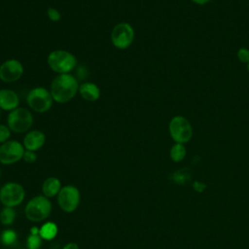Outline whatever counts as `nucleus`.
<instances>
[{
	"label": "nucleus",
	"instance_id": "nucleus-1",
	"mask_svg": "<svg viewBox=\"0 0 249 249\" xmlns=\"http://www.w3.org/2000/svg\"><path fill=\"white\" fill-rule=\"evenodd\" d=\"M79 83L77 78L70 74H57L51 83L50 91L53 101L66 103L72 100L78 92Z\"/></svg>",
	"mask_w": 249,
	"mask_h": 249
},
{
	"label": "nucleus",
	"instance_id": "nucleus-2",
	"mask_svg": "<svg viewBox=\"0 0 249 249\" xmlns=\"http://www.w3.org/2000/svg\"><path fill=\"white\" fill-rule=\"evenodd\" d=\"M76 56L65 50H54L47 57V63L51 70L57 74L70 73L77 66Z\"/></svg>",
	"mask_w": 249,
	"mask_h": 249
},
{
	"label": "nucleus",
	"instance_id": "nucleus-3",
	"mask_svg": "<svg viewBox=\"0 0 249 249\" xmlns=\"http://www.w3.org/2000/svg\"><path fill=\"white\" fill-rule=\"evenodd\" d=\"M52 212V203L49 197L45 196H37L32 197L24 208L26 218L35 223L46 220Z\"/></svg>",
	"mask_w": 249,
	"mask_h": 249
},
{
	"label": "nucleus",
	"instance_id": "nucleus-4",
	"mask_svg": "<svg viewBox=\"0 0 249 249\" xmlns=\"http://www.w3.org/2000/svg\"><path fill=\"white\" fill-rule=\"evenodd\" d=\"M168 132L175 143L186 144L192 139L194 129L190 121L186 117L177 115L172 117L169 121Z\"/></svg>",
	"mask_w": 249,
	"mask_h": 249
},
{
	"label": "nucleus",
	"instance_id": "nucleus-5",
	"mask_svg": "<svg viewBox=\"0 0 249 249\" xmlns=\"http://www.w3.org/2000/svg\"><path fill=\"white\" fill-rule=\"evenodd\" d=\"M26 102L32 111L42 114L52 108L53 99L50 89L44 87H35L28 91Z\"/></svg>",
	"mask_w": 249,
	"mask_h": 249
},
{
	"label": "nucleus",
	"instance_id": "nucleus-6",
	"mask_svg": "<svg viewBox=\"0 0 249 249\" xmlns=\"http://www.w3.org/2000/svg\"><path fill=\"white\" fill-rule=\"evenodd\" d=\"M32 124L33 115L27 108L18 107L8 114L7 125L15 133L27 132Z\"/></svg>",
	"mask_w": 249,
	"mask_h": 249
},
{
	"label": "nucleus",
	"instance_id": "nucleus-7",
	"mask_svg": "<svg viewBox=\"0 0 249 249\" xmlns=\"http://www.w3.org/2000/svg\"><path fill=\"white\" fill-rule=\"evenodd\" d=\"M135 32L132 25L128 22H120L116 24L110 35L112 45L119 50L129 48L134 41Z\"/></svg>",
	"mask_w": 249,
	"mask_h": 249
},
{
	"label": "nucleus",
	"instance_id": "nucleus-8",
	"mask_svg": "<svg viewBox=\"0 0 249 249\" xmlns=\"http://www.w3.org/2000/svg\"><path fill=\"white\" fill-rule=\"evenodd\" d=\"M25 197V191L19 183L8 182L0 189V201L5 207H15Z\"/></svg>",
	"mask_w": 249,
	"mask_h": 249
},
{
	"label": "nucleus",
	"instance_id": "nucleus-9",
	"mask_svg": "<svg viewBox=\"0 0 249 249\" xmlns=\"http://www.w3.org/2000/svg\"><path fill=\"white\" fill-rule=\"evenodd\" d=\"M80 191L73 185L62 187L57 195V203L60 209L66 213L75 211L80 204Z\"/></svg>",
	"mask_w": 249,
	"mask_h": 249
},
{
	"label": "nucleus",
	"instance_id": "nucleus-10",
	"mask_svg": "<svg viewBox=\"0 0 249 249\" xmlns=\"http://www.w3.org/2000/svg\"><path fill=\"white\" fill-rule=\"evenodd\" d=\"M25 149L18 140H8L0 145V163L14 164L22 160Z\"/></svg>",
	"mask_w": 249,
	"mask_h": 249
},
{
	"label": "nucleus",
	"instance_id": "nucleus-11",
	"mask_svg": "<svg viewBox=\"0 0 249 249\" xmlns=\"http://www.w3.org/2000/svg\"><path fill=\"white\" fill-rule=\"evenodd\" d=\"M22 63L16 58H9L0 64V80L5 83H14L23 74Z\"/></svg>",
	"mask_w": 249,
	"mask_h": 249
},
{
	"label": "nucleus",
	"instance_id": "nucleus-12",
	"mask_svg": "<svg viewBox=\"0 0 249 249\" xmlns=\"http://www.w3.org/2000/svg\"><path fill=\"white\" fill-rule=\"evenodd\" d=\"M46 142V135L43 131L38 129L29 130L23 137L22 145L25 150L29 151H38L40 150Z\"/></svg>",
	"mask_w": 249,
	"mask_h": 249
},
{
	"label": "nucleus",
	"instance_id": "nucleus-13",
	"mask_svg": "<svg viewBox=\"0 0 249 249\" xmlns=\"http://www.w3.org/2000/svg\"><path fill=\"white\" fill-rule=\"evenodd\" d=\"M19 105L18 93L10 89H0V110L11 112Z\"/></svg>",
	"mask_w": 249,
	"mask_h": 249
},
{
	"label": "nucleus",
	"instance_id": "nucleus-14",
	"mask_svg": "<svg viewBox=\"0 0 249 249\" xmlns=\"http://www.w3.org/2000/svg\"><path fill=\"white\" fill-rule=\"evenodd\" d=\"M78 92L83 99L89 102H94L100 97V89L99 87L91 82H84L79 86Z\"/></svg>",
	"mask_w": 249,
	"mask_h": 249
},
{
	"label": "nucleus",
	"instance_id": "nucleus-15",
	"mask_svg": "<svg viewBox=\"0 0 249 249\" xmlns=\"http://www.w3.org/2000/svg\"><path fill=\"white\" fill-rule=\"evenodd\" d=\"M61 183L56 177H49L47 178L42 185V192L47 197H53L58 195L61 189Z\"/></svg>",
	"mask_w": 249,
	"mask_h": 249
},
{
	"label": "nucleus",
	"instance_id": "nucleus-16",
	"mask_svg": "<svg viewBox=\"0 0 249 249\" xmlns=\"http://www.w3.org/2000/svg\"><path fill=\"white\" fill-rule=\"evenodd\" d=\"M187 156V148L185 144L174 143L169 150V157L174 162H180L184 160Z\"/></svg>",
	"mask_w": 249,
	"mask_h": 249
},
{
	"label": "nucleus",
	"instance_id": "nucleus-17",
	"mask_svg": "<svg viewBox=\"0 0 249 249\" xmlns=\"http://www.w3.org/2000/svg\"><path fill=\"white\" fill-rule=\"evenodd\" d=\"M57 231H58V229L55 223L47 222L43 224V226L40 228L39 234L45 240H52L56 236Z\"/></svg>",
	"mask_w": 249,
	"mask_h": 249
},
{
	"label": "nucleus",
	"instance_id": "nucleus-18",
	"mask_svg": "<svg viewBox=\"0 0 249 249\" xmlns=\"http://www.w3.org/2000/svg\"><path fill=\"white\" fill-rule=\"evenodd\" d=\"M17 217V213L13 207H4L0 211V223L4 226L12 225Z\"/></svg>",
	"mask_w": 249,
	"mask_h": 249
},
{
	"label": "nucleus",
	"instance_id": "nucleus-19",
	"mask_svg": "<svg viewBox=\"0 0 249 249\" xmlns=\"http://www.w3.org/2000/svg\"><path fill=\"white\" fill-rule=\"evenodd\" d=\"M190 179H191V173L186 169L176 170L170 175V180L178 185H184L188 183Z\"/></svg>",
	"mask_w": 249,
	"mask_h": 249
},
{
	"label": "nucleus",
	"instance_id": "nucleus-20",
	"mask_svg": "<svg viewBox=\"0 0 249 249\" xmlns=\"http://www.w3.org/2000/svg\"><path fill=\"white\" fill-rule=\"evenodd\" d=\"M0 240L5 246H13L18 240V234L14 230L6 229L1 232Z\"/></svg>",
	"mask_w": 249,
	"mask_h": 249
},
{
	"label": "nucleus",
	"instance_id": "nucleus-21",
	"mask_svg": "<svg viewBox=\"0 0 249 249\" xmlns=\"http://www.w3.org/2000/svg\"><path fill=\"white\" fill-rule=\"evenodd\" d=\"M28 249H39L42 245V237L40 234H29L26 240Z\"/></svg>",
	"mask_w": 249,
	"mask_h": 249
},
{
	"label": "nucleus",
	"instance_id": "nucleus-22",
	"mask_svg": "<svg viewBox=\"0 0 249 249\" xmlns=\"http://www.w3.org/2000/svg\"><path fill=\"white\" fill-rule=\"evenodd\" d=\"M236 57L240 62L247 64L249 62V49L244 47L239 48L236 53Z\"/></svg>",
	"mask_w": 249,
	"mask_h": 249
},
{
	"label": "nucleus",
	"instance_id": "nucleus-23",
	"mask_svg": "<svg viewBox=\"0 0 249 249\" xmlns=\"http://www.w3.org/2000/svg\"><path fill=\"white\" fill-rule=\"evenodd\" d=\"M47 16H48V18L53 22H57L61 18L60 12L53 7H51L47 10Z\"/></svg>",
	"mask_w": 249,
	"mask_h": 249
},
{
	"label": "nucleus",
	"instance_id": "nucleus-24",
	"mask_svg": "<svg viewBox=\"0 0 249 249\" xmlns=\"http://www.w3.org/2000/svg\"><path fill=\"white\" fill-rule=\"evenodd\" d=\"M11 129L6 124H0V144L5 143L11 136Z\"/></svg>",
	"mask_w": 249,
	"mask_h": 249
},
{
	"label": "nucleus",
	"instance_id": "nucleus-25",
	"mask_svg": "<svg viewBox=\"0 0 249 249\" xmlns=\"http://www.w3.org/2000/svg\"><path fill=\"white\" fill-rule=\"evenodd\" d=\"M22 160H23L25 162L32 163V162L36 161V160H37V155H36V153H35L34 151L25 150V151H24V153H23Z\"/></svg>",
	"mask_w": 249,
	"mask_h": 249
},
{
	"label": "nucleus",
	"instance_id": "nucleus-26",
	"mask_svg": "<svg viewBox=\"0 0 249 249\" xmlns=\"http://www.w3.org/2000/svg\"><path fill=\"white\" fill-rule=\"evenodd\" d=\"M193 186H194V190L196 191V192H198V193L203 192V191L205 190V188H206L205 184H203V183H201V182H199V181H196V182L193 184Z\"/></svg>",
	"mask_w": 249,
	"mask_h": 249
},
{
	"label": "nucleus",
	"instance_id": "nucleus-27",
	"mask_svg": "<svg viewBox=\"0 0 249 249\" xmlns=\"http://www.w3.org/2000/svg\"><path fill=\"white\" fill-rule=\"evenodd\" d=\"M62 249H79V246L75 242H69L63 246Z\"/></svg>",
	"mask_w": 249,
	"mask_h": 249
},
{
	"label": "nucleus",
	"instance_id": "nucleus-28",
	"mask_svg": "<svg viewBox=\"0 0 249 249\" xmlns=\"http://www.w3.org/2000/svg\"><path fill=\"white\" fill-rule=\"evenodd\" d=\"M191 1L196 5H205L208 2H210L211 0H191Z\"/></svg>",
	"mask_w": 249,
	"mask_h": 249
},
{
	"label": "nucleus",
	"instance_id": "nucleus-29",
	"mask_svg": "<svg viewBox=\"0 0 249 249\" xmlns=\"http://www.w3.org/2000/svg\"><path fill=\"white\" fill-rule=\"evenodd\" d=\"M39 232H40V229H38L35 226L30 229V234H39Z\"/></svg>",
	"mask_w": 249,
	"mask_h": 249
},
{
	"label": "nucleus",
	"instance_id": "nucleus-30",
	"mask_svg": "<svg viewBox=\"0 0 249 249\" xmlns=\"http://www.w3.org/2000/svg\"><path fill=\"white\" fill-rule=\"evenodd\" d=\"M246 69H247V71L249 72V62L246 64Z\"/></svg>",
	"mask_w": 249,
	"mask_h": 249
},
{
	"label": "nucleus",
	"instance_id": "nucleus-31",
	"mask_svg": "<svg viewBox=\"0 0 249 249\" xmlns=\"http://www.w3.org/2000/svg\"><path fill=\"white\" fill-rule=\"evenodd\" d=\"M1 176H2V170H1V168H0V178H1Z\"/></svg>",
	"mask_w": 249,
	"mask_h": 249
},
{
	"label": "nucleus",
	"instance_id": "nucleus-32",
	"mask_svg": "<svg viewBox=\"0 0 249 249\" xmlns=\"http://www.w3.org/2000/svg\"></svg>",
	"mask_w": 249,
	"mask_h": 249
}]
</instances>
